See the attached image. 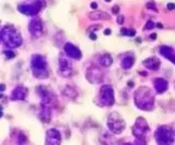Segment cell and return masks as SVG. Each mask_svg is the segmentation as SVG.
<instances>
[{
	"instance_id": "obj_1",
	"label": "cell",
	"mask_w": 175,
	"mask_h": 145,
	"mask_svg": "<svg viewBox=\"0 0 175 145\" xmlns=\"http://www.w3.org/2000/svg\"><path fill=\"white\" fill-rule=\"evenodd\" d=\"M135 103L137 108L151 111L154 107V96L148 87H140L135 92Z\"/></svg>"
},
{
	"instance_id": "obj_2",
	"label": "cell",
	"mask_w": 175,
	"mask_h": 145,
	"mask_svg": "<svg viewBox=\"0 0 175 145\" xmlns=\"http://www.w3.org/2000/svg\"><path fill=\"white\" fill-rule=\"evenodd\" d=\"M0 36H1V41L3 42L7 47L15 48L19 47L22 44V36L19 33L17 29L13 25L9 24V25H5L1 29L0 32Z\"/></svg>"
},
{
	"instance_id": "obj_3",
	"label": "cell",
	"mask_w": 175,
	"mask_h": 145,
	"mask_svg": "<svg viewBox=\"0 0 175 145\" xmlns=\"http://www.w3.org/2000/svg\"><path fill=\"white\" fill-rule=\"evenodd\" d=\"M31 69L34 77L39 78V79H45L48 77L47 62L43 55H40V54L32 55Z\"/></svg>"
},
{
	"instance_id": "obj_4",
	"label": "cell",
	"mask_w": 175,
	"mask_h": 145,
	"mask_svg": "<svg viewBox=\"0 0 175 145\" xmlns=\"http://www.w3.org/2000/svg\"><path fill=\"white\" fill-rule=\"evenodd\" d=\"M154 136L159 145H172L175 140L174 131L166 125L159 126L154 133Z\"/></svg>"
},
{
	"instance_id": "obj_5",
	"label": "cell",
	"mask_w": 175,
	"mask_h": 145,
	"mask_svg": "<svg viewBox=\"0 0 175 145\" xmlns=\"http://www.w3.org/2000/svg\"><path fill=\"white\" fill-rule=\"evenodd\" d=\"M107 128L113 134H120L126 128V123L117 112H113L107 119Z\"/></svg>"
},
{
	"instance_id": "obj_6",
	"label": "cell",
	"mask_w": 175,
	"mask_h": 145,
	"mask_svg": "<svg viewBox=\"0 0 175 145\" xmlns=\"http://www.w3.org/2000/svg\"><path fill=\"white\" fill-rule=\"evenodd\" d=\"M43 7H45V2L43 1H32L18 5L17 9L24 15H36Z\"/></svg>"
},
{
	"instance_id": "obj_7",
	"label": "cell",
	"mask_w": 175,
	"mask_h": 145,
	"mask_svg": "<svg viewBox=\"0 0 175 145\" xmlns=\"http://www.w3.org/2000/svg\"><path fill=\"white\" fill-rule=\"evenodd\" d=\"M37 92L42 98V107L52 109V107L56 104L57 102L56 97L49 88H47L46 86H40L37 88Z\"/></svg>"
},
{
	"instance_id": "obj_8",
	"label": "cell",
	"mask_w": 175,
	"mask_h": 145,
	"mask_svg": "<svg viewBox=\"0 0 175 145\" xmlns=\"http://www.w3.org/2000/svg\"><path fill=\"white\" fill-rule=\"evenodd\" d=\"M100 102L105 107H110L115 103L114 89L110 85H104L100 90Z\"/></svg>"
},
{
	"instance_id": "obj_9",
	"label": "cell",
	"mask_w": 175,
	"mask_h": 145,
	"mask_svg": "<svg viewBox=\"0 0 175 145\" xmlns=\"http://www.w3.org/2000/svg\"><path fill=\"white\" fill-rule=\"evenodd\" d=\"M131 130H132V134H134V136H136V138H144V135L149 132V125L147 123L146 119L142 118V116L137 118Z\"/></svg>"
},
{
	"instance_id": "obj_10",
	"label": "cell",
	"mask_w": 175,
	"mask_h": 145,
	"mask_svg": "<svg viewBox=\"0 0 175 145\" xmlns=\"http://www.w3.org/2000/svg\"><path fill=\"white\" fill-rule=\"evenodd\" d=\"M58 72L62 77H69L72 72V65L70 60L68 59V56L65 54H59V60H58Z\"/></svg>"
},
{
	"instance_id": "obj_11",
	"label": "cell",
	"mask_w": 175,
	"mask_h": 145,
	"mask_svg": "<svg viewBox=\"0 0 175 145\" xmlns=\"http://www.w3.org/2000/svg\"><path fill=\"white\" fill-rule=\"evenodd\" d=\"M86 79L91 84H100L103 80V72L96 66H91L86 70Z\"/></svg>"
},
{
	"instance_id": "obj_12",
	"label": "cell",
	"mask_w": 175,
	"mask_h": 145,
	"mask_svg": "<svg viewBox=\"0 0 175 145\" xmlns=\"http://www.w3.org/2000/svg\"><path fill=\"white\" fill-rule=\"evenodd\" d=\"M61 143V134L56 129H49L46 131L45 145H60Z\"/></svg>"
},
{
	"instance_id": "obj_13",
	"label": "cell",
	"mask_w": 175,
	"mask_h": 145,
	"mask_svg": "<svg viewBox=\"0 0 175 145\" xmlns=\"http://www.w3.org/2000/svg\"><path fill=\"white\" fill-rule=\"evenodd\" d=\"M29 31L32 36L34 37H39L43 34V23L41 19L37 17L33 18L29 23Z\"/></svg>"
},
{
	"instance_id": "obj_14",
	"label": "cell",
	"mask_w": 175,
	"mask_h": 145,
	"mask_svg": "<svg viewBox=\"0 0 175 145\" xmlns=\"http://www.w3.org/2000/svg\"><path fill=\"white\" fill-rule=\"evenodd\" d=\"M66 55L68 57L72 58V59H80L82 57V53L80 51V48L77 47L76 45H73L72 43H66L65 47H64Z\"/></svg>"
},
{
	"instance_id": "obj_15",
	"label": "cell",
	"mask_w": 175,
	"mask_h": 145,
	"mask_svg": "<svg viewBox=\"0 0 175 145\" xmlns=\"http://www.w3.org/2000/svg\"><path fill=\"white\" fill-rule=\"evenodd\" d=\"M27 88L23 87V86H18L11 92V100H24L27 98Z\"/></svg>"
},
{
	"instance_id": "obj_16",
	"label": "cell",
	"mask_w": 175,
	"mask_h": 145,
	"mask_svg": "<svg viewBox=\"0 0 175 145\" xmlns=\"http://www.w3.org/2000/svg\"><path fill=\"white\" fill-rule=\"evenodd\" d=\"M160 53L163 57L168 58L170 62H172L173 64H175V50L172 48L171 46L162 45L160 46Z\"/></svg>"
},
{
	"instance_id": "obj_17",
	"label": "cell",
	"mask_w": 175,
	"mask_h": 145,
	"mask_svg": "<svg viewBox=\"0 0 175 145\" xmlns=\"http://www.w3.org/2000/svg\"><path fill=\"white\" fill-rule=\"evenodd\" d=\"M153 85L154 88H156V91L158 94H163L169 88V82L165 79H163V78H156L153 80Z\"/></svg>"
},
{
	"instance_id": "obj_18",
	"label": "cell",
	"mask_w": 175,
	"mask_h": 145,
	"mask_svg": "<svg viewBox=\"0 0 175 145\" xmlns=\"http://www.w3.org/2000/svg\"><path fill=\"white\" fill-rule=\"evenodd\" d=\"M142 64H144V66H146L147 68H149V69L158 70L161 65V62L160 59L156 57H150V58L144 59V62H142Z\"/></svg>"
},
{
	"instance_id": "obj_19",
	"label": "cell",
	"mask_w": 175,
	"mask_h": 145,
	"mask_svg": "<svg viewBox=\"0 0 175 145\" xmlns=\"http://www.w3.org/2000/svg\"><path fill=\"white\" fill-rule=\"evenodd\" d=\"M134 64H135V57L131 55V54H125V55L122 57L123 69H125V70L130 69Z\"/></svg>"
},
{
	"instance_id": "obj_20",
	"label": "cell",
	"mask_w": 175,
	"mask_h": 145,
	"mask_svg": "<svg viewBox=\"0 0 175 145\" xmlns=\"http://www.w3.org/2000/svg\"><path fill=\"white\" fill-rule=\"evenodd\" d=\"M40 118L43 122L45 123H48L51 121L52 118V112L49 108H45V107H42L41 108V112H40Z\"/></svg>"
},
{
	"instance_id": "obj_21",
	"label": "cell",
	"mask_w": 175,
	"mask_h": 145,
	"mask_svg": "<svg viewBox=\"0 0 175 145\" xmlns=\"http://www.w3.org/2000/svg\"><path fill=\"white\" fill-rule=\"evenodd\" d=\"M89 18L91 20H108L110 17L106 13V12L95 11V12H91V13H89Z\"/></svg>"
},
{
	"instance_id": "obj_22",
	"label": "cell",
	"mask_w": 175,
	"mask_h": 145,
	"mask_svg": "<svg viewBox=\"0 0 175 145\" xmlns=\"http://www.w3.org/2000/svg\"><path fill=\"white\" fill-rule=\"evenodd\" d=\"M101 142L103 143L104 145H113L114 143L116 142V140L110 133H103L101 136Z\"/></svg>"
},
{
	"instance_id": "obj_23",
	"label": "cell",
	"mask_w": 175,
	"mask_h": 145,
	"mask_svg": "<svg viewBox=\"0 0 175 145\" xmlns=\"http://www.w3.org/2000/svg\"><path fill=\"white\" fill-rule=\"evenodd\" d=\"M113 63V58L110 54H103L100 58V64H101L103 67H110Z\"/></svg>"
},
{
	"instance_id": "obj_24",
	"label": "cell",
	"mask_w": 175,
	"mask_h": 145,
	"mask_svg": "<svg viewBox=\"0 0 175 145\" xmlns=\"http://www.w3.org/2000/svg\"><path fill=\"white\" fill-rule=\"evenodd\" d=\"M64 94H65L66 97H68V98H71V99H73V98L77 97V92H76V90L72 89L70 86L66 87V89L64 90Z\"/></svg>"
},
{
	"instance_id": "obj_25",
	"label": "cell",
	"mask_w": 175,
	"mask_h": 145,
	"mask_svg": "<svg viewBox=\"0 0 175 145\" xmlns=\"http://www.w3.org/2000/svg\"><path fill=\"white\" fill-rule=\"evenodd\" d=\"M27 142V136L25 135L24 133L20 132L19 134H18V144L23 145V144H25Z\"/></svg>"
},
{
	"instance_id": "obj_26",
	"label": "cell",
	"mask_w": 175,
	"mask_h": 145,
	"mask_svg": "<svg viewBox=\"0 0 175 145\" xmlns=\"http://www.w3.org/2000/svg\"><path fill=\"white\" fill-rule=\"evenodd\" d=\"M3 54H5V56L8 58V59H11V58H15V53L13 51H9V50H7V51H3Z\"/></svg>"
},
{
	"instance_id": "obj_27",
	"label": "cell",
	"mask_w": 175,
	"mask_h": 145,
	"mask_svg": "<svg viewBox=\"0 0 175 145\" xmlns=\"http://www.w3.org/2000/svg\"><path fill=\"white\" fill-rule=\"evenodd\" d=\"M135 145H147V142H146V138H136L134 143Z\"/></svg>"
},
{
	"instance_id": "obj_28",
	"label": "cell",
	"mask_w": 175,
	"mask_h": 145,
	"mask_svg": "<svg viewBox=\"0 0 175 145\" xmlns=\"http://www.w3.org/2000/svg\"><path fill=\"white\" fill-rule=\"evenodd\" d=\"M147 8H148V9L154 10V11H158V9H156V3L152 2V1H150V2H147Z\"/></svg>"
},
{
	"instance_id": "obj_29",
	"label": "cell",
	"mask_w": 175,
	"mask_h": 145,
	"mask_svg": "<svg viewBox=\"0 0 175 145\" xmlns=\"http://www.w3.org/2000/svg\"><path fill=\"white\" fill-rule=\"evenodd\" d=\"M154 27H156V24H154L151 20H149V21L147 22V24H146V29L147 30H152Z\"/></svg>"
},
{
	"instance_id": "obj_30",
	"label": "cell",
	"mask_w": 175,
	"mask_h": 145,
	"mask_svg": "<svg viewBox=\"0 0 175 145\" xmlns=\"http://www.w3.org/2000/svg\"><path fill=\"white\" fill-rule=\"evenodd\" d=\"M112 12H113L114 15H118V13H119V7H118V6H114V7L112 8Z\"/></svg>"
},
{
	"instance_id": "obj_31",
	"label": "cell",
	"mask_w": 175,
	"mask_h": 145,
	"mask_svg": "<svg viewBox=\"0 0 175 145\" xmlns=\"http://www.w3.org/2000/svg\"><path fill=\"white\" fill-rule=\"evenodd\" d=\"M100 28H101V25H100V24H98V25H94V27H91L89 29V34H92V33H93L92 31H94V30H98Z\"/></svg>"
},
{
	"instance_id": "obj_32",
	"label": "cell",
	"mask_w": 175,
	"mask_h": 145,
	"mask_svg": "<svg viewBox=\"0 0 175 145\" xmlns=\"http://www.w3.org/2000/svg\"><path fill=\"white\" fill-rule=\"evenodd\" d=\"M135 35H136V30H135V29H129V30H128L127 36H135Z\"/></svg>"
},
{
	"instance_id": "obj_33",
	"label": "cell",
	"mask_w": 175,
	"mask_h": 145,
	"mask_svg": "<svg viewBox=\"0 0 175 145\" xmlns=\"http://www.w3.org/2000/svg\"><path fill=\"white\" fill-rule=\"evenodd\" d=\"M127 33H128V29H126V28H122L120 29V34L122 35H127Z\"/></svg>"
},
{
	"instance_id": "obj_34",
	"label": "cell",
	"mask_w": 175,
	"mask_h": 145,
	"mask_svg": "<svg viewBox=\"0 0 175 145\" xmlns=\"http://www.w3.org/2000/svg\"><path fill=\"white\" fill-rule=\"evenodd\" d=\"M117 23L118 24L124 23V17H123V15H118V17H117Z\"/></svg>"
},
{
	"instance_id": "obj_35",
	"label": "cell",
	"mask_w": 175,
	"mask_h": 145,
	"mask_svg": "<svg viewBox=\"0 0 175 145\" xmlns=\"http://www.w3.org/2000/svg\"><path fill=\"white\" fill-rule=\"evenodd\" d=\"M168 9L169 10H174L175 9V5L174 3H168Z\"/></svg>"
},
{
	"instance_id": "obj_36",
	"label": "cell",
	"mask_w": 175,
	"mask_h": 145,
	"mask_svg": "<svg viewBox=\"0 0 175 145\" xmlns=\"http://www.w3.org/2000/svg\"><path fill=\"white\" fill-rule=\"evenodd\" d=\"M89 36H90V39H91V40H93V41H95V40L98 39V36H96V34H94V33L89 34Z\"/></svg>"
},
{
	"instance_id": "obj_37",
	"label": "cell",
	"mask_w": 175,
	"mask_h": 145,
	"mask_svg": "<svg viewBox=\"0 0 175 145\" xmlns=\"http://www.w3.org/2000/svg\"><path fill=\"white\" fill-rule=\"evenodd\" d=\"M91 8H92V9H98V3H96V2H91Z\"/></svg>"
},
{
	"instance_id": "obj_38",
	"label": "cell",
	"mask_w": 175,
	"mask_h": 145,
	"mask_svg": "<svg viewBox=\"0 0 175 145\" xmlns=\"http://www.w3.org/2000/svg\"><path fill=\"white\" fill-rule=\"evenodd\" d=\"M104 34H105V35H110V29H106L105 31H104Z\"/></svg>"
},
{
	"instance_id": "obj_39",
	"label": "cell",
	"mask_w": 175,
	"mask_h": 145,
	"mask_svg": "<svg viewBox=\"0 0 175 145\" xmlns=\"http://www.w3.org/2000/svg\"><path fill=\"white\" fill-rule=\"evenodd\" d=\"M150 37H151L152 40H156V33L151 34V36H150Z\"/></svg>"
},
{
	"instance_id": "obj_40",
	"label": "cell",
	"mask_w": 175,
	"mask_h": 145,
	"mask_svg": "<svg viewBox=\"0 0 175 145\" xmlns=\"http://www.w3.org/2000/svg\"><path fill=\"white\" fill-rule=\"evenodd\" d=\"M128 86H129L130 88H132V87H134V82H132V81H128Z\"/></svg>"
},
{
	"instance_id": "obj_41",
	"label": "cell",
	"mask_w": 175,
	"mask_h": 145,
	"mask_svg": "<svg viewBox=\"0 0 175 145\" xmlns=\"http://www.w3.org/2000/svg\"><path fill=\"white\" fill-rule=\"evenodd\" d=\"M139 74H140V75H142V76H147V75H148L146 72H139Z\"/></svg>"
},
{
	"instance_id": "obj_42",
	"label": "cell",
	"mask_w": 175,
	"mask_h": 145,
	"mask_svg": "<svg viewBox=\"0 0 175 145\" xmlns=\"http://www.w3.org/2000/svg\"><path fill=\"white\" fill-rule=\"evenodd\" d=\"M156 27H158V28H163V25H162L161 23H158V24H156Z\"/></svg>"
},
{
	"instance_id": "obj_43",
	"label": "cell",
	"mask_w": 175,
	"mask_h": 145,
	"mask_svg": "<svg viewBox=\"0 0 175 145\" xmlns=\"http://www.w3.org/2000/svg\"><path fill=\"white\" fill-rule=\"evenodd\" d=\"M3 90H5V85H1V91H3Z\"/></svg>"
},
{
	"instance_id": "obj_44",
	"label": "cell",
	"mask_w": 175,
	"mask_h": 145,
	"mask_svg": "<svg viewBox=\"0 0 175 145\" xmlns=\"http://www.w3.org/2000/svg\"><path fill=\"white\" fill-rule=\"evenodd\" d=\"M123 145H135V144H131V143H124Z\"/></svg>"
},
{
	"instance_id": "obj_45",
	"label": "cell",
	"mask_w": 175,
	"mask_h": 145,
	"mask_svg": "<svg viewBox=\"0 0 175 145\" xmlns=\"http://www.w3.org/2000/svg\"><path fill=\"white\" fill-rule=\"evenodd\" d=\"M137 42H138V43H140V42H141V39H139V37H138V39H137Z\"/></svg>"
}]
</instances>
